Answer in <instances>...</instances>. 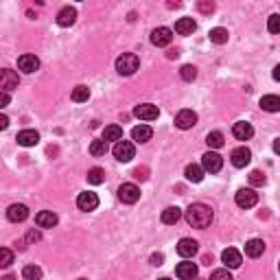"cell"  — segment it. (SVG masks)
<instances>
[{
	"label": "cell",
	"instance_id": "f546056e",
	"mask_svg": "<svg viewBox=\"0 0 280 280\" xmlns=\"http://www.w3.org/2000/svg\"><path fill=\"white\" fill-rule=\"evenodd\" d=\"M208 38H210L212 44H225V42H228V31H225V29H221V27L210 29Z\"/></svg>",
	"mask_w": 280,
	"mask_h": 280
},
{
	"label": "cell",
	"instance_id": "277c9868",
	"mask_svg": "<svg viewBox=\"0 0 280 280\" xmlns=\"http://www.w3.org/2000/svg\"><path fill=\"white\" fill-rule=\"evenodd\" d=\"M201 166H204V171H208V173H219L223 166V158L217 151H208L201 156Z\"/></svg>",
	"mask_w": 280,
	"mask_h": 280
},
{
	"label": "cell",
	"instance_id": "7c38bea8",
	"mask_svg": "<svg viewBox=\"0 0 280 280\" xmlns=\"http://www.w3.org/2000/svg\"><path fill=\"white\" fill-rule=\"evenodd\" d=\"M175 125H177L180 129H190L193 125H197V114H195L193 110H182V112H177Z\"/></svg>",
	"mask_w": 280,
	"mask_h": 280
},
{
	"label": "cell",
	"instance_id": "8992f818",
	"mask_svg": "<svg viewBox=\"0 0 280 280\" xmlns=\"http://www.w3.org/2000/svg\"><path fill=\"white\" fill-rule=\"evenodd\" d=\"M118 199H121L123 204H136V201L140 199V188L136 186V184H121V188H118Z\"/></svg>",
	"mask_w": 280,
	"mask_h": 280
},
{
	"label": "cell",
	"instance_id": "5b68a950",
	"mask_svg": "<svg viewBox=\"0 0 280 280\" xmlns=\"http://www.w3.org/2000/svg\"><path fill=\"white\" fill-rule=\"evenodd\" d=\"M114 158L118 160V162H129L134 156H136V149H134V145L129 140H121V142H116L114 145Z\"/></svg>",
	"mask_w": 280,
	"mask_h": 280
},
{
	"label": "cell",
	"instance_id": "b9f144b4",
	"mask_svg": "<svg viewBox=\"0 0 280 280\" xmlns=\"http://www.w3.org/2000/svg\"><path fill=\"white\" fill-rule=\"evenodd\" d=\"M40 239H42V234H40L38 230H29V234H27V241L29 243H38Z\"/></svg>",
	"mask_w": 280,
	"mask_h": 280
},
{
	"label": "cell",
	"instance_id": "c3c4849f",
	"mask_svg": "<svg viewBox=\"0 0 280 280\" xmlns=\"http://www.w3.org/2000/svg\"><path fill=\"white\" fill-rule=\"evenodd\" d=\"M3 280H16V276H11V273H7V276H3Z\"/></svg>",
	"mask_w": 280,
	"mask_h": 280
},
{
	"label": "cell",
	"instance_id": "8fae6325",
	"mask_svg": "<svg viewBox=\"0 0 280 280\" xmlns=\"http://www.w3.org/2000/svg\"><path fill=\"white\" fill-rule=\"evenodd\" d=\"M18 83H20V79H18V75L14 73V70H9V68L0 70V88H3V92L16 90Z\"/></svg>",
	"mask_w": 280,
	"mask_h": 280
},
{
	"label": "cell",
	"instance_id": "836d02e7",
	"mask_svg": "<svg viewBox=\"0 0 280 280\" xmlns=\"http://www.w3.org/2000/svg\"><path fill=\"white\" fill-rule=\"evenodd\" d=\"M90 153H92V156H105V153H107V142L103 140V138H101V140H92V145H90Z\"/></svg>",
	"mask_w": 280,
	"mask_h": 280
},
{
	"label": "cell",
	"instance_id": "8d00e7d4",
	"mask_svg": "<svg viewBox=\"0 0 280 280\" xmlns=\"http://www.w3.org/2000/svg\"><path fill=\"white\" fill-rule=\"evenodd\" d=\"M267 182L265 173H260V171H252L249 173V184H254V186H263V184Z\"/></svg>",
	"mask_w": 280,
	"mask_h": 280
},
{
	"label": "cell",
	"instance_id": "ac0fdd59",
	"mask_svg": "<svg viewBox=\"0 0 280 280\" xmlns=\"http://www.w3.org/2000/svg\"><path fill=\"white\" fill-rule=\"evenodd\" d=\"M18 68L22 70V73H35V70L40 68V59L35 55H22L20 59H18Z\"/></svg>",
	"mask_w": 280,
	"mask_h": 280
},
{
	"label": "cell",
	"instance_id": "e0dca14e",
	"mask_svg": "<svg viewBox=\"0 0 280 280\" xmlns=\"http://www.w3.org/2000/svg\"><path fill=\"white\" fill-rule=\"evenodd\" d=\"M57 214L55 212H51V210H42L35 214V223L40 225V228H55L57 225Z\"/></svg>",
	"mask_w": 280,
	"mask_h": 280
},
{
	"label": "cell",
	"instance_id": "5bb4252c",
	"mask_svg": "<svg viewBox=\"0 0 280 280\" xmlns=\"http://www.w3.org/2000/svg\"><path fill=\"white\" fill-rule=\"evenodd\" d=\"M27 217H29V208H27L25 204H14V206H9V210H7V219H9V221L20 223V221H25Z\"/></svg>",
	"mask_w": 280,
	"mask_h": 280
},
{
	"label": "cell",
	"instance_id": "7402d4cb",
	"mask_svg": "<svg viewBox=\"0 0 280 280\" xmlns=\"http://www.w3.org/2000/svg\"><path fill=\"white\" fill-rule=\"evenodd\" d=\"M75 20H77V11L73 7H64L57 14V25L59 27H73Z\"/></svg>",
	"mask_w": 280,
	"mask_h": 280
},
{
	"label": "cell",
	"instance_id": "bcb514c9",
	"mask_svg": "<svg viewBox=\"0 0 280 280\" xmlns=\"http://www.w3.org/2000/svg\"><path fill=\"white\" fill-rule=\"evenodd\" d=\"M273 79H276V81H280V64H278L276 68H273Z\"/></svg>",
	"mask_w": 280,
	"mask_h": 280
},
{
	"label": "cell",
	"instance_id": "44dd1931",
	"mask_svg": "<svg viewBox=\"0 0 280 280\" xmlns=\"http://www.w3.org/2000/svg\"><path fill=\"white\" fill-rule=\"evenodd\" d=\"M265 252V241L263 239H252L245 243V254L249 258H258V256H263Z\"/></svg>",
	"mask_w": 280,
	"mask_h": 280
},
{
	"label": "cell",
	"instance_id": "60d3db41",
	"mask_svg": "<svg viewBox=\"0 0 280 280\" xmlns=\"http://www.w3.org/2000/svg\"><path fill=\"white\" fill-rule=\"evenodd\" d=\"M197 7H199L201 14H212V11H214V3H199Z\"/></svg>",
	"mask_w": 280,
	"mask_h": 280
},
{
	"label": "cell",
	"instance_id": "d4e9b609",
	"mask_svg": "<svg viewBox=\"0 0 280 280\" xmlns=\"http://www.w3.org/2000/svg\"><path fill=\"white\" fill-rule=\"evenodd\" d=\"M180 219H182V210L177 206H169L166 210H162V223H166V225H173Z\"/></svg>",
	"mask_w": 280,
	"mask_h": 280
},
{
	"label": "cell",
	"instance_id": "cb8c5ba5",
	"mask_svg": "<svg viewBox=\"0 0 280 280\" xmlns=\"http://www.w3.org/2000/svg\"><path fill=\"white\" fill-rule=\"evenodd\" d=\"M151 136H153V129L149 127V125H138V127L132 129V138L136 142H149Z\"/></svg>",
	"mask_w": 280,
	"mask_h": 280
},
{
	"label": "cell",
	"instance_id": "9c48e42d",
	"mask_svg": "<svg viewBox=\"0 0 280 280\" xmlns=\"http://www.w3.org/2000/svg\"><path fill=\"white\" fill-rule=\"evenodd\" d=\"M134 116H138L140 121H156L160 116V110L158 105H151V103H142L134 110Z\"/></svg>",
	"mask_w": 280,
	"mask_h": 280
},
{
	"label": "cell",
	"instance_id": "ee69618b",
	"mask_svg": "<svg viewBox=\"0 0 280 280\" xmlns=\"http://www.w3.org/2000/svg\"><path fill=\"white\" fill-rule=\"evenodd\" d=\"M9 105V92H3V97H0V107H7Z\"/></svg>",
	"mask_w": 280,
	"mask_h": 280
},
{
	"label": "cell",
	"instance_id": "d6a6232c",
	"mask_svg": "<svg viewBox=\"0 0 280 280\" xmlns=\"http://www.w3.org/2000/svg\"><path fill=\"white\" fill-rule=\"evenodd\" d=\"M206 142H208V147H210V149L223 147V134L221 132H210L206 136Z\"/></svg>",
	"mask_w": 280,
	"mask_h": 280
},
{
	"label": "cell",
	"instance_id": "7bdbcfd3",
	"mask_svg": "<svg viewBox=\"0 0 280 280\" xmlns=\"http://www.w3.org/2000/svg\"><path fill=\"white\" fill-rule=\"evenodd\" d=\"M164 263V254H151V265H162Z\"/></svg>",
	"mask_w": 280,
	"mask_h": 280
},
{
	"label": "cell",
	"instance_id": "6da1fadb",
	"mask_svg": "<svg viewBox=\"0 0 280 280\" xmlns=\"http://www.w3.org/2000/svg\"><path fill=\"white\" fill-rule=\"evenodd\" d=\"M212 219H214V212H212V208L206 204H190L186 208V221H188V225H193V228L204 230L212 223Z\"/></svg>",
	"mask_w": 280,
	"mask_h": 280
},
{
	"label": "cell",
	"instance_id": "9a60e30c",
	"mask_svg": "<svg viewBox=\"0 0 280 280\" xmlns=\"http://www.w3.org/2000/svg\"><path fill=\"white\" fill-rule=\"evenodd\" d=\"M199 243L195 241V239H182L180 243H177V254L184 256V258H190V256H195L197 254V247Z\"/></svg>",
	"mask_w": 280,
	"mask_h": 280
},
{
	"label": "cell",
	"instance_id": "7a4b0ae2",
	"mask_svg": "<svg viewBox=\"0 0 280 280\" xmlns=\"http://www.w3.org/2000/svg\"><path fill=\"white\" fill-rule=\"evenodd\" d=\"M138 66H140V62L134 53H123V55L116 59V73L123 75V77L134 75L136 70H138Z\"/></svg>",
	"mask_w": 280,
	"mask_h": 280
},
{
	"label": "cell",
	"instance_id": "30bf717a",
	"mask_svg": "<svg viewBox=\"0 0 280 280\" xmlns=\"http://www.w3.org/2000/svg\"><path fill=\"white\" fill-rule=\"evenodd\" d=\"M171 40H173V31H171L169 27H158V29H153L151 42H153L156 46H169Z\"/></svg>",
	"mask_w": 280,
	"mask_h": 280
},
{
	"label": "cell",
	"instance_id": "4fadbf2b",
	"mask_svg": "<svg viewBox=\"0 0 280 280\" xmlns=\"http://www.w3.org/2000/svg\"><path fill=\"white\" fill-rule=\"evenodd\" d=\"M221 260H223V265H225V267H230V269H236V267H241V263H243L241 252H239V249H234V247L223 249Z\"/></svg>",
	"mask_w": 280,
	"mask_h": 280
},
{
	"label": "cell",
	"instance_id": "7dc6e473",
	"mask_svg": "<svg viewBox=\"0 0 280 280\" xmlns=\"http://www.w3.org/2000/svg\"><path fill=\"white\" fill-rule=\"evenodd\" d=\"M273 151H276L278 156H280V138H278V140H273Z\"/></svg>",
	"mask_w": 280,
	"mask_h": 280
},
{
	"label": "cell",
	"instance_id": "83f0119b",
	"mask_svg": "<svg viewBox=\"0 0 280 280\" xmlns=\"http://www.w3.org/2000/svg\"><path fill=\"white\" fill-rule=\"evenodd\" d=\"M103 140H114V142H121L123 140V127L118 125H110V127L103 129Z\"/></svg>",
	"mask_w": 280,
	"mask_h": 280
},
{
	"label": "cell",
	"instance_id": "681fc988",
	"mask_svg": "<svg viewBox=\"0 0 280 280\" xmlns=\"http://www.w3.org/2000/svg\"><path fill=\"white\" fill-rule=\"evenodd\" d=\"M160 280H171V278H160Z\"/></svg>",
	"mask_w": 280,
	"mask_h": 280
},
{
	"label": "cell",
	"instance_id": "4316f807",
	"mask_svg": "<svg viewBox=\"0 0 280 280\" xmlns=\"http://www.w3.org/2000/svg\"><path fill=\"white\" fill-rule=\"evenodd\" d=\"M260 107H263L265 112H280V97L276 94H267V97L260 99Z\"/></svg>",
	"mask_w": 280,
	"mask_h": 280
},
{
	"label": "cell",
	"instance_id": "ba28073f",
	"mask_svg": "<svg viewBox=\"0 0 280 280\" xmlns=\"http://www.w3.org/2000/svg\"><path fill=\"white\" fill-rule=\"evenodd\" d=\"M77 206H79V210H83V212L97 210V206H99L97 193H79V197H77Z\"/></svg>",
	"mask_w": 280,
	"mask_h": 280
},
{
	"label": "cell",
	"instance_id": "2e32d148",
	"mask_svg": "<svg viewBox=\"0 0 280 280\" xmlns=\"http://www.w3.org/2000/svg\"><path fill=\"white\" fill-rule=\"evenodd\" d=\"M16 140H18V145H22V147H35L40 142V134L35 132V129H22Z\"/></svg>",
	"mask_w": 280,
	"mask_h": 280
},
{
	"label": "cell",
	"instance_id": "3957f363",
	"mask_svg": "<svg viewBox=\"0 0 280 280\" xmlns=\"http://www.w3.org/2000/svg\"><path fill=\"white\" fill-rule=\"evenodd\" d=\"M234 201L239 208H254L258 204V193H254L252 188H241V190H236Z\"/></svg>",
	"mask_w": 280,
	"mask_h": 280
},
{
	"label": "cell",
	"instance_id": "f907efd6",
	"mask_svg": "<svg viewBox=\"0 0 280 280\" xmlns=\"http://www.w3.org/2000/svg\"><path fill=\"white\" fill-rule=\"evenodd\" d=\"M81 280H83V278H81Z\"/></svg>",
	"mask_w": 280,
	"mask_h": 280
},
{
	"label": "cell",
	"instance_id": "4dcf8cb0",
	"mask_svg": "<svg viewBox=\"0 0 280 280\" xmlns=\"http://www.w3.org/2000/svg\"><path fill=\"white\" fill-rule=\"evenodd\" d=\"M70 99H73L75 103H86V101L90 99V90H88L86 86H77L73 94H70Z\"/></svg>",
	"mask_w": 280,
	"mask_h": 280
},
{
	"label": "cell",
	"instance_id": "f6af8a7d",
	"mask_svg": "<svg viewBox=\"0 0 280 280\" xmlns=\"http://www.w3.org/2000/svg\"><path fill=\"white\" fill-rule=\"evenodd\" d=\"M7 127H9V118L3 114V116H0V129H7Z\"/></svg>",
	"mask_w": 280,
	"mask_h": 280
},
{
	"label": "cell",
	"instance_id": "ab89813d",
	"mask_svg": "<svg viewBox=\"0 0 280 280\" xmlns=\"http://www.w3.org/2000/svg\"><path fill=\"white\" fill-rule=\"evenodd\" d=\"M134 177H136V180H140V182H145L149 177V169H147V166H138V169L134 171Z\"/></svg>",
	"mask_w": 280,
	"mask_h": 280
},
{
	"label": "cell",
	"instance_id": "d590c367",
	"mask_svg": "<svg viewBox=\"0 0 280 280\" xmlns=\"http://www.w3.org/2000/svg\"><path fill=\"white\" fill-rule=\"evenodd\" d=\"M11 263H14V254H11V249L3 247L0 249V267H9Z\"/></svg>",
	"mask_w": 280,
	"mask_h": 280
},
{
	"label": "cell",
	"instance_id": "d6986e66",
	"mask_svg": "<svg viewBox=\"0 0 280 280\" xmlns=\"http://www.w3.org/2000/svg\"><path fill=\"white\" fill-rule=\"evenodd\" d=\"M232 134H234L236 140H249L254 136V127L249 123H234V127H232Z\"/></svg>",
	"mask_w": 280,
	"mask_h": 280
},
{
	"label": "cell",
	"instance_id": "484cf974",
	"mask_svg": "<svg viewBox=\"0 0 280 280\" xmlns=\"http://www.w3.org/2000/svg\"><path fill=\"white\" fill-rule=\"evenodd\" d=\"M184 175H186V180L188 182H201L204 180V166H199V164H188L186 166V171H184Z\"/></svg>",
	"mask_w": 280,
	"mask_h": 280
},
{
	"label": "cell",
	"instance_id": "1f68e13d",
	"mask_svg": "<svg viewBox=\"0 0 280 280\" xmlns=\"http://www.w3.org/2000/svg\"><path fill=\"white\" fill-rule=\"evenodd\" d=\"M22 278L25 280H42V269L38 265H27L22 269Z\"/></svg>",
	"mask_w": 280,
	"mask_h": 280
},
{
	"label": "cell",
	"instance_id": "f35d334b",
	"mask_svg": "<svg viewBox=\"0 0 280 280\" xmlns=\"http://www.w3.org/2000/svg\"><path fill=\"white\" fill-rule=\"evenodd\" d=\"M210 280H232V273L228 269H217L210 273Z\"/></svg>",
	"mask_w": 280,
	"mask_h": 280
},
{
	"label": "cell",
	"instance_id": "74e56055",
	"mask_svg": "<svg viewBox=\"0 0 280 280\" xmlns=\"http://www.w3.org/2000/svg\"><path fill=\"white\" fill-rule=\"evenodd\" d=\"M267 29H269V33H280V16L278 14L269 16V20H267Z\"/></svg>",
	"mask_w": 280,
	"mask_h": 280
},
{
	"label": "cell",
	"instance_id": "52a82bcc",
	"mask_svg": "<svg viewBox=\"0 0 280 280\" xmlns=\"http://www.w3.org/2000/svg\"><path fill=\"white\" fill-rule=\"evenodd\" d=\"M249 160H252V151H249L247 147H239L230 153V162L234 164L236 169H245L249 164Z\"/></svg>",
	"mask_w": 280,
	"mask_h": 280
},
{
	"label": "cell",
	"instance_id": "f1b7e54d",
	"mask_svg": "<svg viewBox=\"0 0 280 280\" xmlns=\"http://www.w3.org/2000/svg\"><path fill=\"white\" fill-rule=\"evenodd\" d=\"M86 177H88V184H94V186H99V184L105 182V171L99 169V166H94V169L88 171Z\"/></svg>",
	"mask_w": 280,
	"mask_h": 280
},
{
	"label": "cell",
	"instance_id": "ffe728a7",
	"mask_svg": "<svg viewBox=\"0 0 280 280\" xmlns=\"http://www.w3.org/2000/svg\"><path fill=\"white\" fill-rule=\"evenodd\" d=\"M175 273L180 280H193L197 276V265L195 263H180L175 267Z\"/></svg>",
	"mask_w": 280,
	"mask_h": 280
},
{
	"label": "cell",
	"instance_id": "603a6c76",
	"mask_svg": "<svg viewBox=\"0 0 280 280\" xmlns=\"http://www.w3.org/2000/svg\"><path fill=\"white\" fill-rule=\"evenodd\" d=\"M195 29H197V25H195L193 18H180L175 22V33H180V35H193Z\"/></svg>",
	"mask_w": 280,
	"mask_h": 280
},
{
	"label": "cell",
	"instance_id": "e575fe53",
	"mask_svg": "<svg viewBox=\"0 0 280 280\" xmlns=\"http://www.w3.org/2000/svg\"><path fill=\"white\" fill-rule=\"evenodd\" d=\"M180 75H182V79H184V81H193L195 77H197V68L190 66V64H186V66H182Z\"/></svg>",
	"mask_w": 280,
	"mask_h": 280
}]
</instances>
